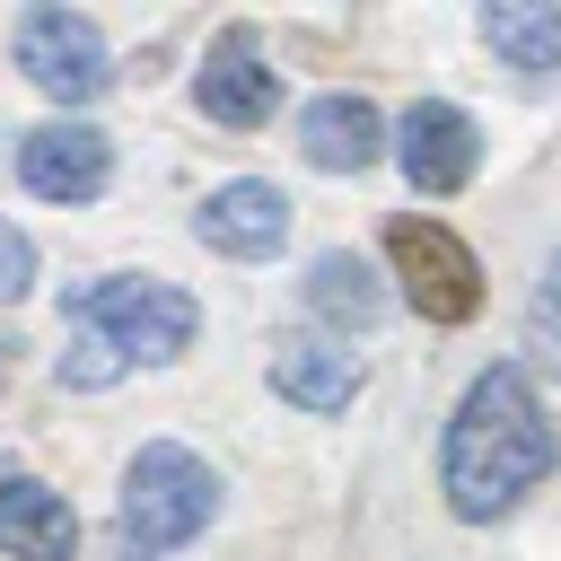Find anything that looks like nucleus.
<instances>
[{
	"instance_id": "obj_1",
	"label": "nucleus",
	"mask_w": 561,
	"mask_h": 561,
	"mask_svg": "<svg viewBox=\"0 0 561 561\" xmlns=\"http://www.w3.org/2000/svg\"><path fill=\"white\" fill-rule=\"evenodd\" d=\"M561 465V438L526 386V368H482L447 421V447H438V491L465 526H491L508 517L543 473Z\"/></svg>"
},
{
	"instance_id": "obj_2",
	"label": "nucleus",
	"mask_w": 561,
	"mask_h": 561,
	"mask_svg": "<svg viewBox=\"0 0 561 561\" xmlns=\"http://www.w3.org/2000/svg\"><path fill=\"white\" fill-rule=\"evenodd\" d=\"M210 508H219V473H210L193 447L158 438V447H140L131 473H123V552L193 543V535L210 526Z\"/></svg>"
},
{
	"instance_id": "obj_3",
	"label": "nucleus",
	"mask_w": 561,
	"mask_h": 561,
	"mask_svg": "<svg viewBox=\"0 0 561 561\" xmlns=\"http://www.w3.org/2000/svg\"><path fill=\"white\" fill-rule=\"evenodd\" d=\"M70 324H88V333H105L123 359H175V351H193V298L175 289V280H140V272H123V280H88L79 298H70Z\"/></svg>"
},
{
	"instance_id": "obj_4",
	"label": "nucleus",
	"mask_w": 561,
	"mask_h": 561,
	"mask_svg": "<svg viewBox=\"0 0 561 561\" xmlns=\"http://www.w3.org/2000/svg\"><path fill=\"white\" fill-rule=\"evenodd\" d=\"M386 263H394L412 316H430V324H465L482 307V263L438 219H386Z\"/></svg>"
},
{
	"instance_id": "obj_5",
	"label": "nucleus",
	"mask_w": 561,
	"mask_h": 561,
	"mask_svg": "<svg viewBox=\"0 0 561 561\" xmlns=\"http://www.w3.org/2000/svg\"><path fill=\"white\" fill-rule=\"evenodd\" d=\"M18 70H26L44 96H61V105H88V96H105V88H114L105 35H96L79 9H53V0L18 18Z\"/></svg>"
},
{
	"instance_id": "obj_6",
	"label": "nucleus",
	"mask_w": 561,
	"mask_h": 561,
	"mask_svg": "<svg viewBox=\"0 0 561 561\" xmlns=\"http://www.w3.org/2000/svg\"><path fill=\"white\" fill-rule=\"evenodd\" d=\"M394 158H403L412 193H465V184H473V167H482V131H473V114H465V105L421 96V105L403 114V131H394Z\"/></svg>"
},
{
	"instance_id": "obj_7",
	"label": "nucleus",
	"mask_w": 561,
	"mask_h": 561,
	"mask_svg": "<svg viewBox=\"0 0 561 561\" xmlns=\"http://www.w3.org/2000/svg\"><path fill=\"white\" fill-rule=\"evenodd\" d=\"M193 96H202V114H210V123H228V131H254V123H272V105H280V70L263 61L254 26H228V35L210 44V61H202Z\"/></svg>"
},
{
	"instance_id": "obj_8",
	"label": "nucleus",
	"mask_w": 561,
	"mask_h": 561,
	"mask_svg": "<svg viewBox=\"0 0 561 561\" xmlns=\"http://www.w3.org/2000/svg\"><path fill=\"white\" fill-rule=\"evenodd\" d=\"M18 175H26V193H44V202H96L105 175H114V149H105L96 123H35V131L18 140Z\"/></svg>"
},
{
	"instance_id": "obj_9",
	"label": "nucleus",
	"mask_w": 561,
	"mask_h": 561,
	"mask_svg": "<svg viewBox=\"0 0 561 561\" xmlns=\"http://www.w3.org/2000/svg\"><path fill=\"white\" fill-rule=\"evenodd\" d=\"M202 245L210 254H237V263H263V254H280V237H289V193L280 184H263V175H237V184H219L210 202H202Z\"/></svg>"
},
{
	"instance_id": "obj_10",
	"label": "nucleus",
	"mask_w": 561,
	"mask_h": 561,
	"mask_svg": "<svg viewBox=\"0 0 561 561\" xmlns=\"http://www.w3.org/2000/svg\"><path fill=\"white\" fill-rule=\"evenodd\" d=\"M298 149H307V167H324V175H359V167L386 158V123H377L368 96H316V105L298 114Z\"/></svg>"
},
{
	"instance_id": "obj_11",
	"label": "nucleus",
	"mask_w": 561,
	"mask_h": 561,
	"mask_svg": "<svg viewBox=\"0 0 561 561\" xmlns=\"http://www.w3.org/2000/svg\"><path fill=\"white\" fill-rule=\"evenodd\" d=\"M0 552H18V561H70L79 552V508L61 491L9 473L0 482Z\"/></svg>"
},
{
	"instance_id": "obj_12",
	"label": "nucleus",
	"mask_w": 561,
	"mask_h": 561,
	"mask_svg": "<svg viewBox=\"0 0 561 561\" xmlns=\"http://www.w3.org/2000/svg\"><path fill=\"white\" fill-rule=\"evenodd\" d=\"M272 394L298 403V412H342L359 394V359L333 351V342H316V333H298V342L272 351Z\"/></svg>"
},
{
	"instance_id": "obj_13",
	"label": "nucleus",
	"mask_w": 561,
	"mask_h": 561,
	"mask_svg": "<svg viewBox=\"0 0 561 561\" xmlns=\"http://www.w3.org/2000/svg\"><path fill=\"white\" fill-rule=\"evenodd\" d=\"M482 35H491V53L517 79H552L561 70V9L552 0H491L482 9Z\"/></svg>"
},
{
	"instance_id": "obj_14",
	"label": "nucleus",
	"mask_w": 561,
	"mask_h": 561,
	"mask_svg": "<svg viewBox=\"0 0 561 561\" xmlns=\"http://www.w3.org/2000/svg\"><path fill=\"white\" fill-rule=\"evenodd\" d=\"M307 307H316V324H333V333H368L377 316H386V289H377V272L359 263V254H316L307 263Z\"/></svg>"
},
{
	"instance_id": "obj_15",
	"label": "nucleus",
	"mask_w": 561,
	"mask_h": 561,
	"mask_svg": "<svg viewBox=\"0 0 561 561\" xmlns=\"http://www.w3.org/2000/svg\"><path fill=\"white\" fill-rule=\"evenodd\" d=\"M526 351L561 377V245H552V263H543V280H535V298H526Z\"/></svg>"
},
{
	"instance_id": "obj_16",
	"label": "nucleus",
	"mask_w": 561,
	"mask_h": 561,
	"mask_svg": "<svg viewBox=\"0 0 561 561\" xmlns=\"http://www.w3.org/2000/svg\"><path fill=\"white\" fill-rule=\"evenodd\" d=\"M123 377V351L88 324H70V351H61V386H114Z\"/></svg>"
},
{
	"instance_id": "obj_17",
	"label": "nucleus",
	"mask_w": 561,
	"mask_h": 561,
	"mask_svg": "<svg viewBox=\"0 0 561 561\" xmlns=\"http://www.w3.org/2000/svg\"><path fill=\"white\" fill-rule=\"evenodd\" d=\"M26 280H35V245H26V228H9V219H0V307H9V298H26Z\"/></svg>"
},
{
	"instance_id": "obj_18",
	"label": "nucleus",
	"mask_w": 561,
	"mask_h": 561,
	"mask_svg": "<svg viewBox=\"0 0 561 561\" xmlns=\"http://www.w3.org/2000/svg\"><path fill=\"white\" fill-rule=\"evenodd\" d=\"M114 561H140V552H114Z\"/></svg>"
}]
</instances>
